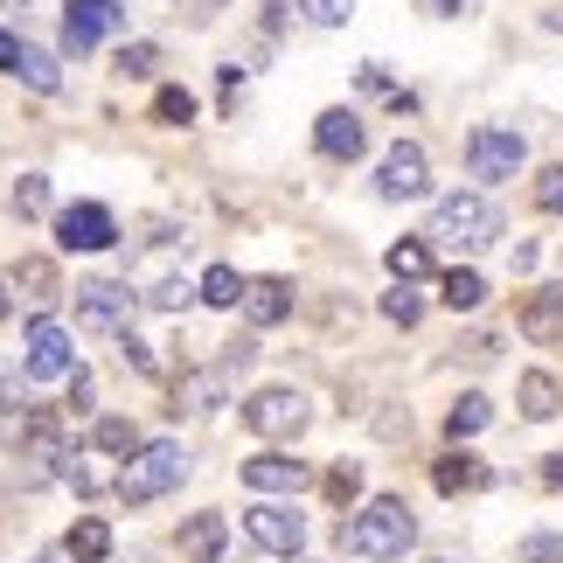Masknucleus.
<instances>
[{"instance_id": "obj_1", "label": "nucleus", "mask_w": 563, "mask_h": 563, "mask_svg": "<svg viewBox=\"0 0 563 563\" xmlns=\"http://www.w3.org/2000/svg\"><path fill=\"white\" fill-rule=\"evenodd\" d=\"M341 543H349L355 556H369V563H397L410 543H418V522H410V508L397 501V494H376L362 515L341 522Z\"/></svg>"}, {"instance_id": "obj_2", "label": "nucleus", "mask_w": 563, "mask_h": 563, "mask_svg": "<svg viewBox=\"0 0 563 563\" xmlns=\"http://www.w3.org/2000/svg\"><path fill=\"white\" fill-rule=\"evenodd\" d=\"M181 481H188V445H175V439H146L133 460H125V473H119V501H125V508L161 501V494L181 487Z\"/></svg>"}, {"instance_id": "obj_3", "label": "nucleus", "mask_w": 563, "mask_h": 563, "mask_svg": "<svg viewBox=\"0 0 563 563\" xmlns=\"http://www.w3.org/2000/svg\"><path fill=\"white\" fill-rule=\"evenodd\" d=\"M439 244H460V251H487L494 236H501V209L487 202V195H445L439 209H431V230Z\"/></svg>"}, {"instance_id": "obj_4", "label": "nucleus", "mask_w": 563, "mask_h": 563, "mask_svg": "<svg viewBox=\"0 0 563 563\" xmlns=\"http://www.w3.org/2000/svg\"><path fill=\"white\" fill-rule=\"evenodd\" d=\"M133 307H140V292L133 286H119V278H84L77 286V328L84 334H133Z\"/></svg>"}, {"instance_id": "obj_5", "label": "nucleus", "mask_w": 563, "mask_h": 563, "mask_svg": "<svg viewBox=\"0 0 563 563\" xmlns=\"http://www.w3.org/2000/svg\"><path fill=\"white\" fill-rule=\"evenodd\" d=\"M529 161V146H522V133L515 125H473L466 133V175L473 181H515V167Z\"/></svg>"}, {"instance_id": "obj_6", "label": "nucleus", "mask_w": 563, "mask_h": 563, "mask_svg": "<svg viewBox=\"0 0 563 563\" xmlns=\"http://www.w3.org/2000/svg\"><path fill=\"white\" fill-rule=\"evenodd\" d=\"M21 369H29V383H70L77 376V349H70V328L63 320H29V334H21Z\"/></svg>"}, {"instance_id": "obj_7", "label": "nucleus", "mask_w": 563, "mask_h": 563, "mask_svg": "<svg viewBox=\"0 0 563 563\" xmlns=\"http://www.w3.org/2000/svg\"><path fill=\"white\" fill-rule=\"evenodd\" d=\"M307 397H299V389H257V397L244 404V424L257 431V439H299V431H307Z\"/></svg>"}, {"instance_id": "obj_8", "label": "nucleus", "mask_w": 563, "mask_h": 563, "mask_svg": "<svg viewBox=\"0 0 563 563\" xmlns=\"http://www.w3.org/2000/svg\"><path fill=\"white\" fill-rule=\"evenodd\" d=\"M376 195L383 202H418V195H431V167H424V146L397 140L376 167Z\"/></svg>"}, {"instance_id": "obj_9", "label": "nucleus", "mask_w": 563, "mask_h": 563, "mask_svg": "<svg viewBox=\"0 0 563 563\" xmlns=\"http://www.w3.org/2000/svg\"><path fill=\"white\" fill-rule=\"evenodd\" d=\"M244 529H251V543L272 550V556H299V550H307V515H292L286 501H257L244 515Z\"/></svg>"}, {"instance_id": "obj_10", "label": "nucleus", "mask_w": 563, "mask_h": 563, "mask_svg": "<svg viewBox=\"0 0 563 563\" xmlns=\"http://www.w3.org/2000/svg\"><path fill=\"white\" fill-rule=\"evenodd\" d=\"M112 29H125V14H119V0H70L63 8V49L84 56V49H98Z\"/></svg>"}, {"instance_id": "obj_11", "label": "nucleus", "mask_w": 563, "mask_h": 563, "mask_svg": "<svg viewBox=\"0 0 563 563\" xmlns=\"http://www.w3.org/2000/svg\"><path fill=\"white\" fill-rule=\"evenodd\" d=\"M119 236V223H112V209L104 202H70L56 216V244L63 251H104Z\"/></svg>"}, {"instance_id": "obj_12", "label": "nucleus", "mask_w": 563, "mask_h": 563, "mask_svg": "<svg viewBox=\"0 0 563 563\" xmlns=\"http://www.w3.org/2000/svg\"><path fill=\"white\" fill-rule=\"evenodd\" d=\"M244 487L251 494H299L307 487V460H292V452H257V460H244Z\"/></svg>"}, {"instance_id": "obj_13", "label": "nucleus", "mask_w": 563, "mask_h": 563, "mask_svg": "<svg viewBox=\"0 0 563 563\" xmlns=\"http://www.w3.org/2000/svg\"><path fill=\"white\" fill-rule=\"evenodd\" d=\"M313 146H320L328 161H355V154H362V119L341 112V104H334V112H320V119H313Z\"/></svg>"}, {"instance_id": "obj_14", "label": "nucleus", "mask_w": 563, "mask_h": 563, "mask_svg": "<svg viewBox=\"0 0 563 563\" xmlns=\"http://www.w3.org/2000/svg\"><path fill=\"white\" fill-rule=\"evenodd\" d=\"M292 313V286L286 278H251L244 286V320L251 328H272V320H286Z\"/></svg>"}, {"instance_id": "obj_15", "label": "nucleus", "mask_w": 563, "mask_h": 563, "mask_svg": "<svg viewBox=\"0 0 563 563\" xmlns=\"http://www.w3.org/2000/svg\"><path fill=\"white\" fill-rule=\"evenodd\" d=\"M431 481H439V494H481V487H494V466H481L473 452H445L431 466Z\"/></svg>"}, {"instance_id": "obj_16", "label": "nucleus", "mask_w": 563, "mask_h": 563, "mask_svg": "<svg viewBox=\"0 0 563 563\" xmlns=\"http://www.w3.org/2000/svg\"><path fill=\"white\" fill-rule=\"evenodd\" d=\"M63 481H70L77 494H119V473L104 466L98 445H91V452H70V460H63Z\"/></svg>"}, {"instance_id": "obj_17", "label": "nucleus", "mask_w": 563, "mask_h": 563, "mask_svg": "<svg viewBox=\"0 0 563 563\" xmlns=\"http://www.w3.org/2000/svg\"><path fill=\"white\" fill-rule=\"evenodd\" d=\"M230 543V529H223V515H188V529H181V556L188 563H216Z\"/></svg>"}, {"instance_id": "obj_18", "label": "nucleus", "mask_w": 563, "mask_h": 563, "mask_svg": "<svg viewBox=\"0 0 563 563\" xmlns=\"http://www.w3.org/2000/svg\"><path fill=\"white\" fill-rule=\"evenodd\" d=\"M223 389H230L223 369H195V376L175 383V404H167V410H216V404H223Z\"/></svg>"}, {"instance_id": "obj_19", "label": "nucleus", "mask_w": 563, "mask_h": 563, "mask_svg": "<svg viewBox=\"0 0 563 563\" xmlns=\"http://www.w3.org/2000/svg\"><path fill=\"white\" fill-rule=\"evenodd\" d=\"M522 328H529L536 341H556V334H563V286H543V292L529 299V307H522Z\"/></svg>"}, {"instance_id": "obj_20", "label": "nucleus", "mask_w": 563, "mask_h": 563, "mask_svg": "<svg viewBox=\"0 0 563 563\" xmlns=\"http://www.w3.org/2000/svg\"><path fill=\"white\" fill-rule=\"evenodd\" d=\"M14 77L29 84V91H63V70H56V56H49V49H35V42H21V56H14Z\"/></svg>"}, {"instance_id": "obj_21", "label": "nucleus", "mask_w": 563, "mask_h": 563, "mask_svg": "<svg viewBox=\"0 0 563 563\" xmlns=\"http://www.w3.org/2000/svg\"><path fill=\"white\" fill-rule=\"evenodd\" d=\"M556 410H563V389H556V376L529 369V376H522V418H536V424H543V418H556Z\"/></svg>"}, {"instance_id": "obj_22", "label": "nucleus", "mask_w": 563, "mask_h": 563, "mask_svg": "<svg viewBox=\"0 0 563 563\" xmlns=\"http://www.w3.org/2000/svg\"><path fill=\"white\" fill-rule=\"evenodd\" d=\"M439 299H445L452 313H473V307L487 299V278H481V272H460V265H452V272L439 278Z\"/></svg>"}, {"instance_id": "obj_23", "label": "nucleus", "mask_w": 563, "mask_h": 563, "mask_svg": "<svg viewBox=\"0 0 563 563\" xmlns=\"http://www.w3.org/2000/svg\"><path fill=\"white\" fill-rule=\"evenodd\" d=\"M91 445L104 452V460H119V452H125V460H133V452H140L146 439H140V424H133V418H98V431H91Z\"/></svg>"}, {"instance_id": "obj_24", "label": "nucleus", "mask_w": 563, "mask_h": 563, "mask_svg": "<svg viewBox=\"0 0 563 563\" xmlns=\"http://www.w3.org/2000/svg\"><path fill=\"white\" fill-rule=\"evenodd\" d=\"M63 550H70L77 563H98V556H112V529H104L98 515H84V522L70 529V543H63Z\"/></svg>"}, {"instance_id": "obj_25", "label": "nucleus", "mask_w": 563, "mask_h": 563, "mask_svg": "<svg viewBox=\"0 0 563 563\" xmlns=\"http://www.w3.org/2000/svg\"><path fill=\"white\" fill-rule=\"evenodd\" d=\"M389 278H397V286H410V278H424L431 272V244H418V236H410V244H389Z\"/></svg>"}, {"instance_id": "obj_26", "label": "nucleus", "mask_w": 563, "mask_h": 563, "mask_svg": "<svg viewBox=\"0 0 563 563\" xmlns=\"http://www.w3.org/2000/svg\"><path fill=\"white\" fill-rule=\"evenodd\" d=\"M244 286H251V278H236L230 265L202 272V299H209V307H244Z\"/></svg>"}, {"instance_id": "obj_27", "label": "nucleus", "mask_w": 563, "mask_h": 563, "mask_svg": "<svg viewBox=\"0 0 563 563\" xmlns=\"http://www.w3.org/2000/svg\"><path fill=\"white\" fill-rule=\"evenodd\" d=\"M14 286L29 292V299H56V292H63V286H56V265H49V257H21V265H14Z\"/></svg>"}, {"instance_id": "obj_28", "label": "nucleus", "mask_w": 563, "mask_h": 563, "mask_svg": "<svg viewBox=\"0 0 563 563\" xmlns=\"http://www.w3.org/2000/svg\"><path fill=\"white\" fill-rule=\"evenodd\" d=\"M140 299H146V307H161V313H181L188 299H202V286H188V278H154Z\"/></svg>"}, {"instance_id": "obj_29", "label": "nucleus", "mask_w": 563, "mask_h": 563, "mask_svg": "<svg viewBox=\"0 0 563 563\" xmlns=\"http://www.w3.org/2000/svg\"><path fill=\"white\" fill-rule=\"evenodd\" d=\"M487 418H494L487 397H460V404L445 410V431H452V439H473V431H487Z\"/></svg>"}, {"instance_id": "obj_30", "label": "nucleus", "mask_w": 563, "mask_h": 563, "mask_svg": "<svg viewBox=\"0 0 563 563\" xmlns=\"http://www.w3.org/2000/svg\"><path fill=\"white\" fill-rule=\"evenodd\" d=\"M154 70H161L154 42H125V49H119V77H154Z\"/></svg>"}, {"instance_id": "obj_31", "label": "nucleus", "mask_w": 563, "mask_h": 563, "mask_svg": "<svg viewBox=\"0 0 563 563\" xmlns=\"http://www.w3.org/2000/svg\"><path fill=\"white\" fill-rule=\"evenodd\" d=\"M154 119H161V125H188V119H195V98L181 91V84H167V91L154 98Z\"/></svg>"}, {"instance_id": "obj_32", "label": "nucleus", "mask_w": 563, "mask_h": 563, "mask_svg": "<svg viewBox=\"0 0 563 563\" xmlns=\"http://www.w3.org/2000/svg\"><path fill=\"white\" fill-rule=\"evenodd\" d=\"M383 313L397 320V328H418V313H424V299L410 292V286H397V292H383Z\"/></svg>"}, {"instance_id": "obj_33", "label": "nucleus", "mask_w": 563, "mask_h": 563, "mask_svg": "<svg viewBox=\"0 0 563 563\" xmlns=\"http://www.w3.org/2000/svg\"><path fill=\"white\" fill-rule=\"evenodd\" d=\"M49 209V181L42 175H21V188H14V216H42Z\"/></svg>"}, {"instance_id": "obj_34", "label": "nucleus", "mask_w": 563, "mask_h": 563, "mask_svg": "<svg viewBox=\"0 0 563 563\" xmlns=\"http://www.w3.org/2000/svg\"><path fill=\"white\" fill-rule=\"evenodd\" d=\"M349 14H355V0H307V21H313V29H341Z\"/></svg>"}, {"instance_id": "obj_35", "label": "nucleus", "mask_w": 563, "mask_h": 563, "mask_svg": "<svg viewBox=\"0 0 563 563\" xmlns=\"http://www.w3.org/2000/svg\"><path fill=\"white\" fill-rule=\"evenodd\" d=\"M328 494H334V501H355V494H362V466H355V460H341V466L328 473Z\"/></svg>"}, {"instance_id": "obj_36", "label": "nucleus", "mask_w": 563, "mask_h": 563, "mask_svg": "<svg viewBox=\"0 0 563 563\" xmlns=\"http://www.w3.org/2000/svg\"><path fill=\"white\" fill-rule=\"evenodd\" d=\"M536 202L550 216H563V167H543V175H536Z\"/></svg>"}, {"instance_id": "obj_37", "label": "nucleus", "mask_w": 563, "mask_h": 563, "mask_svg": "<svg viewBox=\"0 0 563 563\" xmlns=\"http://www.w3.org/2000/svg\"><path fill=\"white\" fill-rule=\"evenodd\" d=\"M522 556H529V563H563V536H529Z\"/></svg>"}, {"instance_id": "obj_38", "label": "nucleus", "mask_w": 563, "mask_h": 563, "mask_svg": "<svg viewBox=\"0 0 563 563\" xmlns=\"http://www.w3.org/2000/svg\"><path fill=\"white\" fill-rule=\"evenodd\" d=\"M70 410H91V376H84V369L70 376Z\"/></svg>"}, {"instance_id": "obj_39", "label": "nucleus", "mask_w": 563, "mask_h": 563, "mask_svg": "<svg viewBox=\"0 0 563 563\" xmlns=\"http://www.w3.org/2000/svg\"><path fill=\"white\" fill-rule=\"evenodd\" d=\"M362 91H389V77H383V63H362ZM397 98V91H389Z\"/></svg>"}, {"instance_id": "obj_40", "label": "nucleus", "mask_w": 563, "mask_h": 563, "mask_svg": "<svg viewBox=\"0 0 563 563\" xmlns=\"http://www.w3.org/2000/svg\"><path fill=\"white\" fill-rule=\"evenodd\" d=\"M14 56H21V35H14V29H0V70H14Z\"/></svg>"}, {"instance_id": "obj_41", "label": "nucleus", "mask_w": 563, "mask_h": 563, "mask_svg": "<svg viewBox=\"0 0 563 563\" xmlns=\"http://www.w3.org/2000/svg\"><path fill=\"white\" fill-rule=\"evenodd\" d=\"M543 487H563V452H550V460H543Z\"/></svg>"}, {"instance_id": "obj_42", "label": "nucleus", "mask_w": 563, "mask_h": 563, "mask_svg": "<svg viewBox=\"0 0 563 563\" xmlns=\"http://www.w3.org/2000/svg\"><path fill=\"white\" fill-rule=\"evenodd\" d=\"M8 404H14V376H8V369H0V410H8Z\"/></svg>"}, {"instance_id": "obj_43", "label": "nucleus", "mask_w": 563, "mask_h": 563, "mask_svg": "<svg viewBox=\"0 0 563 563\" xmlns=\"http://www.w3.org/2000/svg\"><path fill=\"white\" fill-rule=\"evenodd\" d=\"M466 8V0H431V14H460Z\"/></svg>"}, {"instance_id": "obj_44", "label": "nucleus", "mask_w": 563, "mask_h": 563, "mask_svg": "<svg viewBox=\"0 0 563 563\" xmlns=\"http://www.w3.org/2000/svg\"><path fill=\"white\" fill-rule=\"evenodd\" d=\"M42 563H77V556H70V550H49V556H42Z\"/></svg>"}, {"instance_id": "obj_45", "label": "nucleus", "mask_w": 563, "mask_h": 563, "mask_svg": "<svg viewBox=\"0 0 563 563\" xmlns=\"http://www.w3.org/2000/svg\"><path fill=\"white\" fill-rule=\"evenodd\" d=\"M8 8H14V14H21V8H29V0H0V14H8Z\"/></svg>"}, {"instance_id": "obj_46", "label": "nucleus", "mask_w": 563, "mask_h": 563, "mask_svg": "<svg viewBox=\"0 0 563 563\" xmlns=\"http://www.w3.org/2000/svg\"><path fill=\"white\" fill-rule=\"evenodd\" d=\"M0 313H8V292H0Z\"/></svg>"}]
</instances>
